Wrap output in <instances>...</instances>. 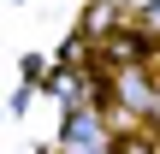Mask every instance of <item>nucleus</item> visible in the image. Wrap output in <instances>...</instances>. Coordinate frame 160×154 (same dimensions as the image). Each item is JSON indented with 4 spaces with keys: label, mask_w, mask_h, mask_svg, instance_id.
<instances>
[{
    "label": "nucleus",
    "mask_w": 160,
    "mask_h": 154,
    "mask_svg": "<svg viewBox=\"0 0 160 154\" xmlns=\"http://www.w3.org/2000/svg\"><path fill=\"white\" fill-rule=\"evenodd\" d=\"M137 30H142V36H154V42H160V0H148V6L137 12Z\"/></svg>",
    "instance_id": "obj_1"
}]
</instances>
